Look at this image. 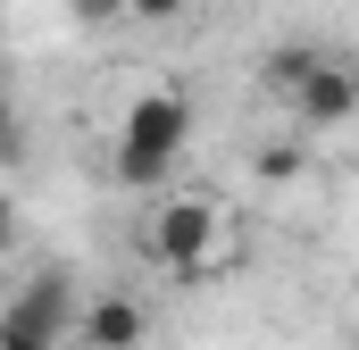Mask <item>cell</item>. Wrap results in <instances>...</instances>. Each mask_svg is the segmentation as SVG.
<instances>
[{
  "mask_svg": "<svg viewBox=\"0 0 359 350\" xmlns=\"http://www.w3.org/2000/svg\"><path fill=\"white\" fill-rule=\"evenodd\" d=\"M192 142V100L184 92H142L117 125V183H168Z\"/></svg>",
  "mask_w": 359,
  "mask_h": 350,
  "instance_id": "1",
  "label": "cell"
},
{
  "mask_svg": "<svg viewBox=\"0 0 359 350\" xmlns=\"http://www.w3.org/2000/svg\"><path fill=\"white\" fill-rule=\"evenodd\" d=\"M76 317H84L76 284H67L59 267H42L25 292H8V300H0V350H67Z\"/></svg>",
  "mask_w": 359,
  "mask_h": 350,
  "instance_id": "2",
  "label": "cell"
},
{
  "mask_svg": "<svg viewBox=\"0 0 359 350\" xmlns=\"http://www.w3.org/2000/svg\"><path fill=\"white\" fill-rule=\"evenodd\" d=\"M217 251V200H201V192H176L159 217H151V259L192 275V267Z\"/></svg>",
  "mask_w": 359,
  "mask_h": 350,
  "instance_id": "3",
  "label": "cell"
},
{
  "mask_svg": "<svg viewBox=\"0 0 359 350\" xmlns=\"http://www.w3.org/2000/svg\"><path fill=\"white\" fill-rule=\"evenodd\" d=\"M292 117H301L309 134L351 125V117H359V76H351V67H334V59H318V67H309V84L292 92Z\"/></svg>",
  "mask_w": 359,
  "mask_h": 350,
  "instance_id": "4",
  "label": "cell"
},
{
  "mask_svg": "<svg viewBox=\"0 0 359 350\" xmlns=\"http://www.w3.org/2000/svg\"><path fill=\"white\" fill-rule=\"evenodd\" d=\"M76 334H84V350H142V334H151V317H142V309H134L126 292H100V300H84Z\"/></svg>",
  "mask_w": 359,
  "mask_h": 350,
  "instance_id": "5",
  "label": "cell"
},
{
  "mask_svg": "<svg viewBox=\"0 0 359 350\" xmlns=\"http://www.w3.org/2000/svg\"><path fill=\"white\" fill-rule=\"evenodd\" d=\"M318 59H326V50H309V42H276L268 59H259V84H268V92H284V100H292V92L309 84V67H318Z\"/></svg>",
  "mask_w": 359,
  "mask_h": 350,
  "instance_id": "6",
  "label": "cell"
},
{
  "mask_svg": "<svg viewBox=\"0 0 359 350\" xmlns=\"http://www.w3.org/2000/svg\"><path fill=\"white\" fill-rule=\"evenodd\" d=\"M126 17H151V25H168V17H184V0H126Z\"/></svg>",
  "mask_w": 359,
  "mask_h": 350,
  "instance_id": "7",
  "label": "cell"
},
{
  "mask_svg": "<svg viewBox=\"0 0 359 350\" xmlns=\"http://www.w3.org/2000/svg\"><path fill=\"white\" fill-rule=\"evenodd\" d=\"M76 17L84 25H109V17H126V0H76Z\"/></svg>",
  "mask_w": 359,
  "mask_h": 350,
  "instance_id": "8",
  "label": "cell"
},
{
  "mask_svg": "<svg viewBox=\"0 0 359 350\" xmlns=\"http://www.w3.org/2000/svg\"><path fill=\"white\" fill-rule=\"evenodd\" d=\"M301 167V150H284V142H276V150H259V175H292Z\"/></svg>",
  "mask_w": 359,
  "mask_h": 350,
  "instance_id": "9",
  "label": "cell"
},
{
  "mask_svg": "<svg viewBox=\"0 0 359 350\" xmlns=\"http://www.w3.org/2000/svg\"><path fill=\"white\" fill-rule=\"evenodd\" d=\"M8 242H17V200L0 192V251H8Z\"/></svg>",
  "mask_w": 359,
  "mask_h": 350,
  "instance_id": "10",
  "label": "cell"
},
{
  "mask_svg": "<svg viewBox=\"0 0 359 350\" xmlns=\"http://www.w3.org/2000/svg\"><path fill=\"white\" fill-rule=\"evenodd\" d=\"M8 134H17V108H8V92H0V150H8Z\"/></svg>",
  "mask_w": 359,
  "mask_h": 350,
  "instance_id": "11",
  "label": "cell"
}]
</instances>
